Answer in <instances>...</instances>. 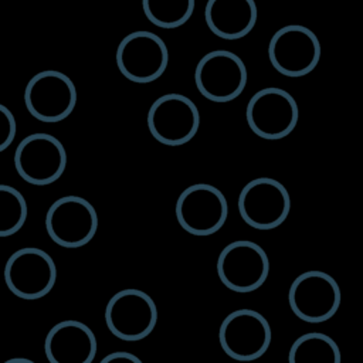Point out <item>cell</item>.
Returning a JSON list of instances; mask_svg holds the SVG:
<instances>
[{"label":"cell","instance_id":"1","mask_svg":"<svg viewBox=\"0 0 363 363\" xmlns=\"http://www.w3.org/2000/svg\"><path fill=\"white\" fill-rule=\"evenodd\" d=\"M77 88L61 71L44 69L33 75L24 89L28 113L40 122L57 123L68 118L77 105Z\"/></svg>","mask_w":363,"mask_h":363},{"label":"cell","instance_id":"2","mask_svg":"<svg viewBox=\"0 0 363 363\" xmlns=\"http://www.w3.org/2000/svg\"><path fill=\"white\" fill-rule=\"evenodd\" d=\"M318 35L302 24H288L277 30L268 44V58L279 74L301 78L312 72L320 60Z\"/></svg>","mask_w":363,"mask_h":363},{"label":"cell","instance_id":"3","mask_svg":"<svg viewBox=\"0 0 363 363\" xmlns=\"http://www.w3.org/2000/svg\"><path fill=\"white\" fill-rule=\"evenodd\" d=\"M149 133L164 146L189 143L200 126V112L186 95L170 92L153 101L147 111Z\"/></svg>","mask_w":363,"mask_h":363},{"label":"cell","instance_id":"4","mask_svg":"<svg viewBox=\"0 0 363 363\" xmlns=\"http://www.w3.org/2000/svg\"><path fill=\"white\" fill-rule=\"evenodd\" d=\"M217 275L233 292L248 294L264 285L269 275L265 250L254 241L237 240L227 244L217 258Z\"/></svg>","mask_w":363,"mask_h":363},{"label":"cell","instance_id":"5","mask_svg":"<svg viewBox=\"0 0 363 363\" xmlns=\"http://www.w3.org/2000/svg\"><path fill=\"white\" fill-rule=\"evenodd\" d=\"M45 230L48 237L62 248L75 250L84 247L96 234V210L81 196H62L48 207Z\"/></svg>","mask_w":363,"mask_h":363},{"label":"cell","instance_id":"6","mask_svg":"<svg viewBox=\"0 0 363 363\" xmlns=\"http://www.w3.org/2000/svg\"><path fill=\"white\" fill-rule=\"evenodd\" d=\"M248 72L244 61L228 50H214L204 54L194 69L197 91L208 101L225 104L241 95Z\"/></svg>","mask_w":363,"mask_h":363},{"label":"cell","instance_id":"7","mask_svg":"<svg viewBox=\"0 0 363 363\" xmlns=\"http://www.w3.org/2000/svg\"><path fill=\"white\" fill-rule=\"evenodd\" d=\"M245 119L254 135L267 140L284 139L295 129L299 108L285 89L268 86L257 91L245 108Z\"/></svg>","mask_w":363,"mask_h":363},{"label":"cell","instance_id":"8","mask_svg":"<svg viewBox=\"0 0 363 363\" xmlns=\"http://www.w3.org/2000/svg\"><path fill=\"white\" fill-rule=\"evenodd\" d=\"M174 213L184 231L196 237H207L225 224L228 204L223 191L216 186L194 183L179 194Z\"/></svg>","mask_w":363,"mask_h":363},{"label":"cell","instance_id":"9","mask_svg":"<svg viewBox=\"0 0 363 363\" xmlns=\"http://www.w3.org/2000/svg\"><path fill=\"white\" fill-rule=\"evenodd\" d=\"M104 316L106 328L115 337L138 342L153 332L159 313L150 295L136 288H126L111 296Z\"/></svg>","mask_w":363,"mask_h":363},{"label":"cell","instance_id":"10","mask_svg":"<svg viewBox=\"0 0 363 363\" xmlns=\"http://www.w3.org/2000/svg\"><path fill=\"white\" fill-rule=\"evenodd\" d=\"M340 301L342 294L336 279L316 269L299 274L288 291L292 313L308 323H322L333 318Z\"/></svg>","mask_w":363,"mask_h":363},{"label":"cell","instance_id":"11","mask_svg":"<svg viewBox=\"0 0 363 363\" xmlns=\"http://www.w3.org/2000/svg\"><path fill=\"white\" fill-rule=\"evenodd\" d=\"M272 330L259 312L241 308L228 313L218 329V342L223 352L237 362L259 359L269 347Z\"/></svg>","mask_w":363,"mask_h":363},{"label":"cell","instance_id":"12","mask_svg":"<svg viewBox=\"0 0 363 363\" xmlns=\"http://www.w3.org/2000/svg\"><path fill=\"white\" fill-rule=\"evenodd\" d=\"M3 275L13 295L34 301L51 292L57 281V267L51 255L44 250L24 247L9 257Z\"/></svg>","mask_w":363,"mask_h":363},{"label":"cell","instance_id":"13","mask_svg":"<svg viewBox=\"0 0 363 363\" xmlns=\"http://www.w3.org/2000/svg\"><path fill=\"white\" fill-rule=\"evenodd\" d=\"M169 64L166 43L155 33L139 30L125 35L116 48V67L129 81L147 84L159 79Z\"/></svg>","mask_w":363,"mask_h":363},{"label":"cell","instance_id":"14","mask_svg":"<svg viewBox=\"0 0 363 363\" xmlns=\"http://www.w3.org/2000/svg\"><path fill=\"white\" fill-rule=\"evenodd\" d=\"M17 174L34 186L57 182L67 167V150L50 133H31L20 140L14 152Z\"/></svg>","mask_w":363,"mask_h":363},{"label":"cell","instance_id":"15","mask_svg":"<svg viewBox=\"0 0 363 363\" xmlns=\"http://www.w3.org/2000/svg\"><path fill=\"white\" fill-rule=\"evenodd\" d=\"M238 213L245 224L255 230L279 227L291 211L286 187L272 177L250 180L238 194Z\"/></svg>","mask_w":363,"mask_h":363},{"label":"cell","instance_id":"16","mask_svg":"<svg viewBox=\"0 0 363 363\" xmlns=\"http://www.w3.org/2000/svg\"><path fill=\"white\" fill-rule=\"evenodd\" d=\"M96 350L98 343L92 329L75 319L55 323L44 340L48 363H92Z\"/></svg>","mask_w":363,"mask_h":363},{"label":"cell","instance_id":"17","mask_svg":"<svg viewBox=\"0 0 363 363\" xmlns=\"http://www.w3.org/2000/svg\"><path fill=\"white\" fill-rule=\"evenodd\" d=\"M258 18L254 0H207L204 21L208 30L224 40H238L251 33Z\"/></svg>","mask_w":363,"mask_h":363},{"label":"cell","instance_id":"18","mask_svg":"<svg viewBox=\"0 0 363 363\" xmlns=\"http://www.w3.org/2000/svg\"><path fill=\"white\" fill-rule=\"evenodd\" d=\"M288 363H342L337 343L320 332L303 333L288 352Z\"/></svg>","mask_w":363,"mask_h":363},{"label":"cell","instance_id":"19","mask_svg":"<svg viewBox=\"0 0 363 363\" xmlns=\"http://www.w3.org/2000/svg\"><path fill=\"white\" fill-rule=\"evenodd\" d=\"M142 9L153 26L172 30L190 20L194 0H142Z\"/></svg>","mask_w":363,"mask_h":363},{"label":"cell","instance_id":"20","mask_svg":"<svg viewBox=\"0 0 363 363\" xmlns=\"http://www.w3.org/2000/svg\"><path fill=\"white\" fill-rule=\"evenodd\" d=\"M28 216L24 196L13 186L0 183V238L21 230Z\"/></svg>","mask_w":363,"mask_h":363},{"label":"cell","instance_id":"21","mask_svg":"<svg viewBox=\"0 0 363 363\" xmlns=\"http://www.w3.org/2000/svg\"><path fill=\"white\" fill-rule=\"evenodd\" d=\"M17 133V122L13 112L0 104V152L6 150L14 140Z\"/></svg>","mask_w":363,"mask_h":363},{"label":"cell","instance_id":"22","mask_svg":"<svg viewBox=\"0 0 363 363\" xmlns=\"http://www.w3.org/2000/svg\"><path fill=\"white\" fill-rule=\"evenodd\" d=\"M99 363H143L136 354L129 352H112L102 357Z\"/></svg>","mask_w":363,"mask_h":363},{"label":"cell","instance_id":"23","mask_svg":"<svg viewBox=\"0 0 363 363\" xmlns=\"http://www.w3.org/2000/svg\"><path fill=\"white\" fill-rule=\"evenodd\" d=\"M3 363H35L27 357H11V359H7L6 362Z\"/></svg>","mask_w":363,"mask_h":363}]
</instances>
